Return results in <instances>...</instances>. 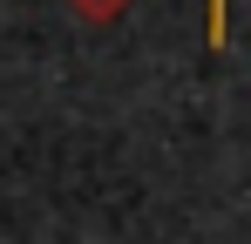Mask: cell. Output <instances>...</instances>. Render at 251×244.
<instances>
[{"label":"cell","instance_id":"6da1fadb","mask_svg":"<svg viewBox=\"0 0 251 244\" xmlns=\"http://www.w3.org/2000/svg\"><path fill=\"white\" fill-rule=\"evenodd\" d=\"M224 27H231V0H210V48H224Z\"/></svg>","mask_w":251,"mask_h":244},{"label":"cell","instance_id":"7a4b0ae2","mask_svg":"<svg viewBox=\"0 0 251 244\" xmlns=\"http://www.w3.org/2000/svg\"><path fill=\"white\" fill-rule=\"evenodd\" d=\"M75 7H82V14H88V21H116V14H123V7H129V0H75Z\"/></svg>","mask_w":251,"mask_h":244}]
</instances>
